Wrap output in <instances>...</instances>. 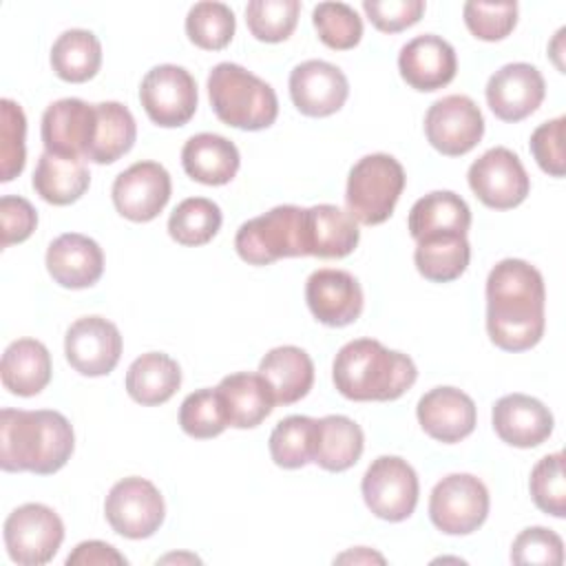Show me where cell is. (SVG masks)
Masks as SVG:
<instances>
[{"mask_svg":"<svg viewBox=\"0 0 566 566\" xmlns=\"http://www.w3.org/2000/svg\"><path fill=\"white\" fill-rule=\"evenodd\" d=\"M467 29L484 42L504 40L517 24V2L469 0L462 9Z\"/></svg>","mask_w":566,"mask_h":566,"instance_id":"44","label":"cell"},{"mask_svg":"<svg viewBox=\"0 0 566 566\" xmlns=\"http://www.w3.org/2000/svg\"><path fill=\"white\" fill-rule=\"evenodd\" d=\"M217 391L223 400L228 427L252 429L261 424L274 409V396L270 385L261 374L237 371L217 385Z\"/></svg>","mask_w":566,"mask_h":566,"instance_id":"27","label":"cell"},{"mask_svg":"<svg viewBox=\"0 0 566 566\" xmlns=\"http://www.w3.org/2000/svg\"><path fill=\"white\" fill-rule=\"evenodd\" d=\"M546 290L539 270L522 259L500 261L486 276V332L495 347L524 352L546 327Z\"/></svg>","mask_w":566,"mask_h":566,"instance_id":"1","label":"cell"},{"mask_svg":"<svg viewBox=\"0 0 566 566\" xmlns=\"http://www.w3.org/2000/svg\"><path fill=\"white\" fill-rule=\"evenodd\" d=\"M75 447V433L66 416L53 409L0 411V467L18 473L51 475L60 471Z\"/></svg>","mask_w":566,"mask_h":566,"instance_id":"2","label":"cell"},{"mask_svg":"<svg viewBox=\"0 0 566 566\" xmlns=\"http://www.w3.org/2000/svg\"><path fill=\"white\" fill-rule=\"evenodd\" d=\"M51 66L64 82L82 84L102 66V44L93 31L69 29L51 46Z\"/></svg>","mask_w":566,"mask_h":566,"instance_id":"34","label":"cell"},{"mask_svg":"<svg viewBox=\"0 0 566 566\" xmlns=\"http://www.w3.org/2000/svg\"><path fill=\"white\" fill-rule=\"evenodd\" d=\"M62 539L64 524L46 504H22L4 520V546L11 562L20 566L49 564L57 555Z\"/></svg>","mask_w":566,"mask_h":566,"instance_id":"7","label":"cell"},{"mask_svg":"<svg viewBox=\"0 0 566 566\" xmlns=\"http://www.w3.org/2000/svg\"><path fill=\"white\" fill-rule=\"evenodd\" d=\"M0 378L4 389L15 396H35L51 380V354L35 338L13 340L0 363Z\"/></svg>","mask_w":566,"mask_h":566,"instance_id":"29","label":"cell"},{"mask_svg":"<svg viewBox=\"0 0 566 566\" xmlns=\"http://www.w3.org/2000/svg\"><path fill=\"white\" fill-rule=\"evenodd\" d=\"M469 188L473 195L493 210H509L520 206L528 190L531 179L520 161V157L504 148H489L469 166Z\"/></svg>","mask_w":566,"mask_h":566,"instance_id":"12","label":"cell"},{"mask_svg":"<svg viewBox=\"0 0 566 566\" xmlns=\"http://www.w3.org/2000/svg\"><path fill=\"white\" fill-rule=\"evenodd\" d=\"M239 164L241 157L237 146L217 133L192 135L181 148V166L186 175L206 186H223L232 181Z\"/></svg>","mask_w":566,"mask_h":566,"instance_id":"26","label":"cell"},{"mask_svg":"<svg viewBox=\"0 0 566 566\" xmlns=\"http://www.w3.org/2000/svg\"><path fill=\"white\" fill-rule=\"evenodd\" d=\"M564 124L566 117L559 115L551 122L539 124L528 142V148L537 166L551 177H564L566 172V153H564Z\"/></svg>","mask_w":566,"mask_h":566,"instance_id":"46","label":"cell"},{"mask_svg":"<svg viewBox=\"0 0 566 566\" xmlns=\"http://www.w3.org/2000/svg\"><path fill=\"white\" fill-rule=\"evenodd\" d=\"M398 69L411 88L429 93L447 86L455 77L458 57L444 38L424 33L400 49Z\"/></svg>","mask_w":566,"mask_h":566,"instance_id":"21","label":"cell"},{"mask_svg":"<svg viewBox=\"0 0 566 566\" xmlns=\"http://www.w3.org/2000/svg\"><path fill=\"white\" fill-rule=\"evenodd\" d=\"M360 230L356 219L332 203L305 208V250L307 256L343 259L358 245Z\"/></svg>","mask_w":566,"mask_h":566,"instance_id":"24","label":"cell"},{"mask_svg":"<svg viewBox=\"0 0 566 566\" xmlns=\"http://www.w3.org/2000/svg\"><path fill=\"white\" fill-rule=\"evenodd\" d=\"M137 137L133 113L119 102L95 104V135L86 159L95 164H113L124 157Z\"/></svg>","mask_w":566,"mask_h":566,"instance_id":"33","label":"cell"},{"mask_svg":"<svg viewBox=\"0 0 566 566\" xmlns=\"http://www.w3.org/2000/svg\"><path fill=\"white\" fill-rule=\"evenodd\" d=\"M312 22L325 46L334 51L354 49L363 38V20L345 2H321L312 11Z\"/></svg>","mask_w":566,"mask_h":566,"instance_id":"41","label":"cell"},{"mask_svg":"<svg viewBox=\"0 0 566 566\" xmlns=\"http://www.w3.org/2000/svg\"><path fill=\"white\" fill-rule=\"evenodd\" d=\"M405 168L387 153H371L358 159L347 177L345 203L347 212L365 223H385L405 190Z\"/></svg>","mask_w":566,"mask_h":566,"instance_id":"5","label":"cell"},{"mask_svg":"<svg viewBox=\"0 0 566 566\" xmlns=\"http://www.w3.org/2000/svg\"><path fill=\"white\" fill-rule=\"evenodd\" d=\"M172 181L168 170L157 161H137L119 172L113 181L115 210L137 223L153 221L168 203Z\"/></svg>","mask_w":566,"mask_h":566,"instance_id":"14","label":"cell"},{"mask_svg":"<svg viewBox=\"0 0 566 566\" xmlns=\"http://www.w3.org/2000/svg\"><path fill=\"white\" fill-rule=\"evenodd\" d=\"M38 226V212L24 197L4 195L0 199V245L27 241Z\"/></svg>","mask_w":566,"mask_h":566,"instance_id":"48","label":"cell"},{"mask_svg":"<svg viewBox=\"0 0 566 566\" xmlns=\"http://www.w3.org/2000/svg\"><path fill=\"white\" fill-rule=\"evenodd\" d=\"M91 184L88 168L82 159L42 153L33 170V190L53 206H69L77 201Z\"/></svg>","mask_w":566,"mask_h":566,"instance_id":"32","label":"cell"},{"mask_svg":"<svg viewBox=\"0 0 566 566\" xmlns=\"http://www.w3.org/2000/svg\"><path fill=\"white\" fill-rule=\"evenodd\" d=\"M491 418L500 440L520 449H531L548 440L555 424L551 409L526 394L502 396L493 405Z\"/></svg>","mask_w":566,"mask_h":566,"instance_id":"22","label":"cell"},{"mask_svg":"<svg viewBox=\"0 0 566 566\" xmlns=\"http://www.w3.org/2000/svg\"><path fill=\"white\" fill-rule=\"evenodd\" d=\"M369 22L382 33H398L416 24L424 13L422 0H363Z\"/></svg>","mask_w":566,"mask_h":566,"instance_id":"47","label":"cell"},{"mask_svg":"<svg viewBox=\"0 0 566 566\" xmlns=\"http://www.w3.org/2000/svg\"><path fill=\"white\" fill-rule=\"evenodd\" d=\"M208 97L214 115L241 130H263L279 115L274 88L234 62H219L210 71Z\"/></svg>","mask_w":566,"mask_h":566,"instance_id":"4","label":"cell"},{"mask_svg":"<svg viewBox=\"0 0 566 566\" xmlns=\"http://www.w3.org/2000/svg\"><path fill=\"white\" fill-rule=\"evenodd\" d=\"M237 20L228 4L203 0L190 7L186 15V35L188 40L206 51L226 49L234 35Z\"/></svg>","mask_w":566,"mask_h":566,"instance_id":"38","label":"cell"},{"mask_svg":"<svg viewBox=\"0 0 566 566\" xmlns=\"http://www.w3.org/2000/svg\"><path fill=\"white\" fill-rule=\"evenodd\" d=\"M179 424L197 440L219 436L228 427V416L217 387H203L188 394L179 407Z\"/></svg>","mask_w":566,"mask_h":566,"instance_id":"40","label":"cell"},{"mask_svg":"<svg viewBox=\"0 0 566 566\" xmlns=\"http://www.w3.org/2000/svg\"><path fill=\"white\" fill-rule=\"evenodd\" d=\"M104 515L117 535L144 539L161 526L166 504L159 489L150 480L133 475L111 486L104 502Z\"/></svg>","mask_w":566,"mask_h":566,"instance_id":"10","label":"cell"},{"mask_svg":"<svg viewBox=\"0 0 566 566\" xmlns=\"http://www.w3.org/2000/svg\"><path fill=\"white\" fill-rule=\"evenodd\" d=\"M424 135L427 142L447 157L467 155L484 135L482 111L467 95L440 97L424 115Z\"/></svg>","mask_w":566,"mask_h":566,"instance_id":"13","label":"cell"},{"mask_svg":"<svg viewBox=\"0 0 566 566\" xmlns=\"http://www.w3.org/2000/svg\"><path fill=\"white\" fill-rule=\"evenodd\" d=\"M416 243L413 261L427 281L449 283L464 274L471 259L467 234H433Z\"/></svg>","mask_w":566,"mask_h":566,"instance_id":"35","label":"cell"},{"mask_svg":"<svg viewBox=\"0 0 566 566\" xmlns=\"http://www.w3.org/2000/svg\"><path fill=\"white\" fill-rule=\"evenodd\" d=\"M416 376L418 369L407 354L387 349L376 338L345 343L332 365L336 389L356 402L396 400L416 382Z\"/></svg>","mask_w":566,"mask_h":566,"instance_id":"3","label":"cell"},{"mask_svg":"<svg viewBox=\"0 0 566 566\" xmlns=\"http://www.w3.org/2000/svg\"><path fill=\"white\" fill-rule=\"evenodd\" d=\"M179 385L181 369L177 360L164 352L142 354L126 371V391L144 407H155L170 400Z\"/></svg>","mask_w":566,"mask_h":566,"instance_id":"30","label":"cell"},{"mask_svg":"<svg viewBox=\"0 0 566 566\" xmlns=\"http://www.w3.org/2000/svg\"><path fill=\"white\" fill-rule=\"evenodd\" d=\"M168 559H190V562H199L195 555H168V557H164L161 562H168Z\"/></svg>","mask_w":566,"mask_h":566,"instance_id":"51","label":"cell"},{"mask_svg":"<svg viewBox=\"0 0 566 566\" xmlns=\"http://www.w3.org/2000/svg\"><path fill=\"white\" fill-rule=\"evenodd\" d=\"M489 491L471 473H451L442 478L429 497V517L447 535H469L478 531L489 515Z\"/></svg>","mask_w":566,"mask_h":566,"instance_id":"8","label":"cell"},{"mask_svg":"<svg viewBox=\"0 0 566 566\" xmlns=\"http://www.w3.org/2000/svg\"><path fill=\"white\" fill-rule=\"evenodd\" d=\"M513 564H542V566H559L564 562V542L562 537L544 526L524 528L511 546Z\"/></svg>","mask_w":566,"mask_h":566,"instance_id":"45","label":"cell"},{"mask_svg":"<svg viewBox=\"0 0 566 566\" xmlns=\"http://www.w3.org/2000/svg\"><path fill=\"white\" fill-rule=\"evenodd\" d=\"M259 374L270 385L274 402L283 407L305 398L314 385V363L310 354L296 345L270 349L259 363Z\"/></svg>","mask_w":566,"mask_h":566,"instance_id":"25","label":"cell"},{"mask_svg":"<svg viewBox=\"0 0 566 566\" xmlns=\"http://www.w3.org/2000/svg\"><path fill=\"white\" fill-rule=\"evenodd\" d=\"M139 99L153 124L177 128L188 124L197 111V82L184 66L159 64L144 75Z\"/></svg>","mask_w":566,"mask_h":566,"instance_id":"11","label":"cell"},{"mask_svg":"<svg viewBox=\"0 0 566 566\" xmlns=\"http://www.w3.org/2000/svg\"><path fill=\"white\" fill-rule=\"evenodd\" d=\"M486 104L502 122H520L537 111L546 95L542 73L526 62H511L486 82Z\"/></svg>","mask_w":566,"mask_h":566,"instance_id":"17","label":"cell"},{"mask_svg":"<svg viewBox=\"0 0 566 566\" xmlns=\"http://www.w3.org/2000/svg\"><path fill=\"white\" fill-rule=\"evenodd\" d=\"M234 248L250 265H270L285 256H307L305 208L285 203L241 223Z\"/></svg>","mask_w":566,"mask_h":566,"instance_id":"6","label":"cell"},{"mask_svg":"<svg viewBox=\"0 0 566 566\" xmlns=\"http://www.w3.org/2000/svg\"><path fill=\"white\" fill-rule=\"evenodd\" d=\"M27 117L20 104L4 97L0 102V181H11L27 159Z\"/></svg>","mask_w":566,"mask_h":566,"instance_id":"42","label":"cell"},{"mask_svg":"<svg viewBox=\"0 0 566 566\" xmlns=\"http://www.w3.org/2000/svg\"><path fill=\"white\" fill-rule=\"evenodd\" d=\"M305 301L312 316L327 327H345L363 312V287L345 270L323 268L310 274Z\"/></svg>","mask_w":566,"mask_h":566,"instance_id":"18","label":"cell"},{"mask_svg":"<svg viewBox=\"0 0 566 566\" xmlns=\"http://www.w3.org/2000/svg\"><path fill=\"white\" fill-rule=\"evenodd\" d=\"M422 431L444 444H453L473 433L478 411L469 394L455 387H433L416 407Z\"/></svg>","mask_w":566,"mask_h":566,"instance_id":"20","label":"cell"},{"mask_svg":"<svg viewBox=\"0 0 566 566\" xmlns=\"http://www.w3.org/2000/svg\"><path fill=\"white\" fill-rule=\"evenodd\" d=\"M108 564L122 566L126 564V557L117 553V548L99 539H88L77 544L73 553L66 557V566H108Z\"/></svg>","mask_w":566,"mask_h":566,"instance_id":"49","label":"cell"},{"mask_svg":"<svg viewBox=\"0 0 566 566\" xmlns=\"http://www.w3.org/2000/svg\"><path fill=\"white\" fill-rule=\"evenodd\" d=\"M46 270L57 285L84 290L99 281L104 272V252L91 237L66 232L51 241L46 250Z\"/></svg>","mask_w":566,"mask_h":566,"instance_id":"23","label":"cell"},{"mask_svg":"<svg viewBox=\"0 0 566 566\" xmlns=\"http://www.w3.org/2000/svg\"><path fill=\"white\" fill-rule=\"evenodd\" d=\"M367 509L387 522L407 520L418 504V475L413 467L398 455L376 458L360 482Z\"/></svg>","mask_w":566,"mask_h":566,"instance_id":"9","label":"cell"},{"mask_svg":"<svg viewBox=\"0 0 566 566\" xmlns=\"http://www.w3.org/2000/svg\"><path fill=\"white\" fill-rule=\"evenodd\" d=\"M64 354L77 374L106 376L119 363L122 334L104 316H82L66 329Z\"/></svg>","mask_w":566,"mask_h":566,"instance_id":"15","label":"cell"},{"mask_svg":"<svg viewBox=\"0 0 566 566\" xmlns=\"http://www.w3.org/2000/svg\"><path fill=\"white\" fill-rule=\"evenodd\" d=\"M221 208L206 197L184 199L168 217V234L181 245H203L221 228Z\"/></svg>","mask_w":566,"mask_h":566,"instance_id":"37","label":"cell"},{"mask_svg":"<svg viewBox=\"0 0 566 566\" xmlns=\"http://www.w3.org/2000/svg\"><path fill=\"white\" fill-rule=\"evenodd\" d=\"M298 13V0H252L245 7V22L256 40L274 44L294 33Z\"/></svg>","mask_w":566,"mask_h":566,"instance_id":"39","label":"cell"},{"mask_svg":"<svg viewBox=\"0 0 566 566\" xmlns=\"http://www.w3.org/2000/svg\"><path fill=\"white\" fill-rule=\"evenodd\" d=\"M349 95L345 73L325 60H305L290 73V97L307 117H327L343 108Z\"/></svg>","mask_w":566,"mask_h":566,"instance_id":"16","label":"cell"},{"mask_svg":"<svg viewBox=\"0 0 566 566\" xmlns=\"http://www.w3.org/2000/svg\"><path fill=\"white\" fill-rule=\"evenodd\" d=\"M316 418L287 416L270 433V455L281 469H301L314 460Z\"/></svg>","mask_w":566,"mask_h":566,"instance_id":"36","label":"cell"},{"mask_svg":"<svg viewBox=\"0 0 566 566\" xmlns=\"http://www.w3.org/2000/svg\"><path fill=\"white\" fill-rule=\"evenodd\" d=\"M407 226L416 241L433 234H467L471 228V210L460 195L433 190L411 206Z\"/></svg>","mask_w":566,"mask_h":566,"instance_id":"28","label":"cell"},{"mask_svg":"<svg viewBox=\"0 0 566 566\" xmlns=\"http://www.w3.org/2000/svg\"><path fill=\"white\" fill-rule=\"evenodd\" d=\"M334 562H354V564H360V562H378V564H385V557L382 555H378V553H374V551H369V548H365V546H358V548H354V551H349V553H343V555H338Z\"/></svg>","mask_w":566,"mask_h":566,"instance_id":"50","label":"cell"},{"mask_svg":"<svg viewBox=\"0 0 566 566\" xmlns=\"http://www.w3.org/2000/svg\"><path fill=\"white\" fill-rule=\"evenodd\" d=\"M42 144L60 157H86L95 135V104L64 97L46 106L42 115Z\"/></svg>","mask_w":566,"mask_h":566,"instance_id":"19","label":"cell"},{"mask_svg":"<svg viewBox=\"0 0 566 566\" xmlns=\"http://www.w3.org/2000/svg\"><path fill=\"white\" fill-rule=\"evenodd\" d=\"M531 497L539 511L553 517L566 515V484H564V453L544 455L531 471Z\"/></svg>","mask_w":566,"mask_h":566,"instance_id":"43","label":"cell"},{"mask_svg":"<svg viewBox=\"0 0 566 566\" xmlns=\"http://www.w3.org/2000/svg\"><path fill=\"white\" fill-rule=\"evenodd\" d=\"M365 449V436L360 424L347 416H325L316 424L314 464L325 471L340 473L352 469Z\"/></svg>","mask_w":566,"mask_h":566,"instance_id":"31","label":"cell"}]
</instances>
